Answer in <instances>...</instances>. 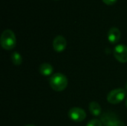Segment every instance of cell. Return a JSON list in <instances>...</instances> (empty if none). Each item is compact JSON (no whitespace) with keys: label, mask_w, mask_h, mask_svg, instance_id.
I'll return each mask as SVG.
<instances>
[{"label":"cell","mask_w":127,"mask_h":126,"mask_svg":"<svg viewBox=\"0 0 127 126\" xmlns=\"http://www.w3.org/2000/svg\"><path fill=\"white\" fill-rule=\"evenodd\" d=\"M100 120L104 126H125V124L112 112L103 113L101 115Z\"/></svg>","instance_id":"cell-3"},{"label":"cell","mask_w":127,"mask_h":126,"mask_svg":"<svg viewBox=\"0 0 127 126\" xmlns=\"http://www.w3.org/2000/svg\"><path fill=\"white\" fill-rule=\"evenodd\" d=\"M126 90L127 91V84H126Z\"/></svg>","instance_id":"cell-15"},{"label":"cell","mask_w":127,"mask_h":126,"mask_svg":"<svg viewBox=\"0 0 127 126\" xmlns=\"http://www.w3.org/2000/svg\"><path fill=\"white\" fill-rule=\"evenodd\" d=\"M49 83L54 91H63L68 85V79L64 74L61 73H56L50 78Z\"/></svg>","instance_id":"cell-1"},{"label":"cell","mask_w":127,"mask_h":126,"mask_svg":"<svg viewBox=\"0 0 127 126\" xmlns=\"http://www.w3.org/2000/svg\"><path fill=\"white\" fill-rule=\"evenodd\" d=\"M103 1L108 5H112L114 4L117 1V0H103Z\"/></svg>","instance_id":"cell-13"},{"label":"cell","mask_w":127,"mask_h":126,"mask_svg":"<svg viewBox=\"0 0 127 126\" xmlns=\"http://www.w3.org/2000/svg\"><path fill=\"white\" fill-rule=\"evenodd\" d=\"M127 91L123 88H116L110 91L107 96V101L113 105L121 103L126 97Z\"/></svg>","instance_id":"cell-4"},{"label":"cell","mask_w":127,"mask_h":126,"mask_svg":"<svg viewBox=\"0 0 127 126\" xmlns=\"http://www.w3.org/2000/svg\"><path fill=\"white\" fill-rule=\"evenodd\" d=\"M0 43L1 47L4 50H12L16 45V39L14 33L9 29L3 31L0 39Z\"/></svg>","instance_id":"cell-2"},{"label":"cell","mask_w":127,"mask_h":126,"mask_svg":"<svg viewBox=\"0 0 127 126\" xmlns=\"http://www.w3.org/2000/svg\"><path fill=\"white\" fill-rule=\"evenodd\" d=\"M114 56L115 59L121 62H127V46L124 45H118L114 49Z\"/></svg>","instance_id":"cell-6"},{"label":"cell","mask_w":127,"mask_h":126,"mask_svg":"<svg viewBox=\"0 0 127 126\" xmlns=\"http://www.w3.org/2000/svg\"><path fill=\"white\" fill-rule=\"evenodd\" d=\"M89 108L90 113L93 116L97 117V116H100L101 114V112H102L101 107H100V105L97 102H95V101L91 102L89 103Z\"/></svg>","instance_id":"cell-9"},{"label":"cell","mask_w":127,"mask_h":126,"mask_svg":"<svg viewBox=\"0 0 127 126\" xmlns=\"http://www.w3.org/2000/svg\"><path fill=\"white\" fill-rule=\"evenodd\" d=\"M66 39L63 36H57L53 40V48L57 52H62L66 48Z\"/></svg>","instance_id":"cell-7"},{"label":"cell","mask_w":127,"mask_h":126,"mask_svg":"<svg viewBox=\"0 0 127 126\" xmlns=\"http://www.w3.org/2000/svg\"><path fill=\"white\" fill-rule=\"evenodd\" d=\"M10 59H11V62L14 65L18 66L22 63V57L20 55V53L18 52H13L10 56Z\"/></svg>","instance_id":"cell-11"},{"label":"cell","mask_w":127,"mask_h":126,"mask_svg":"<svg viewBox=\"0 0 127 126\" xmlns=\"http://www.w3.org/2000/svg\"><path fill=\"white\" fill-rule=\"evenodd\" d=\"M54 71V68L51 65L48 63H43L39 66V72L43 76H48L52 74Z\"/></svg>","instance_id":"cell-10"},{"label":"cell","mask_w":127,"mask_h":126,"mask_svg":"<svg viewBox=\"0 0 127 126\" xmlns=\"http://www.w3.org/2000/svg\"><path fill=\"white\" fill-rule=\"evenodd\" d=\"M126 105H127V100H126Z\"/></svg>","instance_id":"cell-16"},{"label":"cell","mask_w":127,"mask_h":126,"mask_svg":"<svg viewBox=\"0 0 127 126\" xmlns=\"http://www.w3.org/2000/svg\"><path fill=\"white\" fill-rule=\"evenodd\" d=\"M86 126H103V123L99 120L93 119L91 121H89Z\"/></svg>","instance_id":"cell-12"},{"label":"cell","mask_w":127,"mask_h":126,"mask_svg":"<svg viewBox=\"0 0 127 126\" xmlns=\"http://www.w3.org/2000/svg\"><path fill=\"white\" fill-rule=\"evenodd\" d=\"M25 126H33V125H26Z\"/></svg>","instance_id":"cell-14"},{"label":"cell","mask_w":127,"mask_h":126,"mask_svg":"<svg viewBox=\"0 0 127 126\" xmlns=\"http://www.w3.org/2000/svg\"><path fill=\"white\" fill-rule=\"evenodd\" d=\"M68 117L69 118L74 121V122H82L83 121L86 117V111L79 107H74L71 108L68 111Z\"/></svg>","instance_id":"cell-5"},{"label":"cell","mask_w":127,"mask_h":126,"mask_svg":"<svg viewBox=\"0 0 127 126\" xmlns=\"http://www.w3.org/2000/svg\"><path fill=\"white\" fill-rule=\"evenodd\" d=\"M121 36V33L120 30L115 27L110 28V30H109L108 34H107L108 39L112 44L117 43L120 40Z\"/></svg>","instance_id":"cell-8"}]
</instances>
